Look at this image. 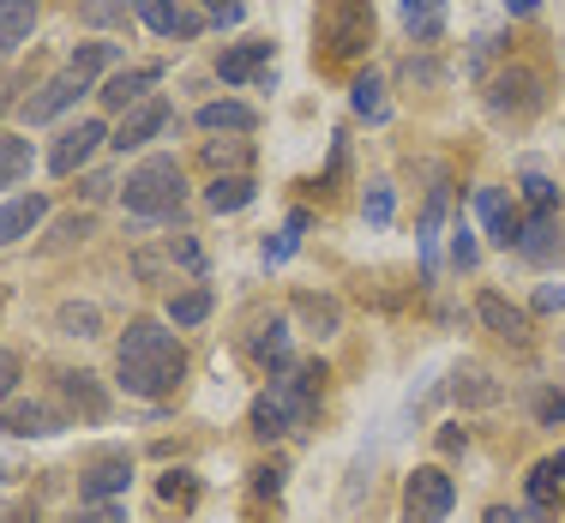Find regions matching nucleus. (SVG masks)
Listing matches in <instances>:
<instances>
[{
    "label": "nucleus",
    "instance_id": "nucleus-30",
    "mask_svg": "<svg viewBox=\"0 0 565 523\" xmlns=\"http://www.w3.org/2000/svg\"><path fill=\"white\" fill-rule=\"evenodd\" d=\"M61 392L73 397V404L85 409V415H103V392L90 385V373H61Z\"/></svg>",
    "mask_w": 565,
    "mask_h": 523
},
{
    "label": "nucleus",
    "instance_id": "nucleus-12",
    "mask_svg": "<svg viewBox=\"0 0 565 523\" xmlns=\"http://www.w3.org/2000/svg\"><path fill=\"white\" fill-rule=\"evenodd\" d=\"M49 217V199L43 193H24V199H7L0 205V247H12L19 235H31L36 223Z\"/></svg>",
    "mask_w": 565,
    "mask_h": 523
},
{
    "label": "nucleus",
    "instance_id": "nucleus-47",
    "mask_svg": "<svg viewBox=\"0 0 565 523\" xmlns=\"http://www.w3.org/2000/svg\"><path fill=\"white\" fill-rule=\"evenodd\" d=\"M488 523H523V512H505V505H493V512H488Z\"/></svg>",
    "mask_w": 565,
    "mask_h": 523
},
{
    "label": "nucleus",
    "instance_id": "nucleus-22",
    "mask_svg": "<svg viewBox=\"0 0 565 523\" xmlns=\"http://www.w3.org/2000/svg\"><path fill=\"white\" fill-rule=\"evenodd\" d=\"M132 481V463L127 458H109V463H97L85 481H78V500H109V493H120Z\"/></svg>",
    "mask_w": 565,
    "mask_h": 523
},
{
    "label": "nucleus",
    "instance_id": "nucleus-26",
    "mask_svg": "<svg viewBox=\"0 0 565 523\" xmlns=\"http://www.w3.org/2000/svg\"><path fill=\"white\" fill-rule=\"evenodd\" d=\"M554 493H559V469L554 463H535L530 469V512L547 517V512H554Z\"/></svg>",
    "mask_w": 565,
    "mask_h": 523
},
{
    "label": "nucleus",
    "instance_id": "nucleus-32",
    "mask_svg": "<svg viewBox=\"0 0 565 523\" xmlns=\"http://www.w3.org/2000/svg\"><path fill=\"white\" fill-rule=\"evenodd\" d=\"M457 404H500V385H493L488 373H463V380H457Z\"/></svg>",
    "mask_w": 565,
    "mask_h": 523
},
{
    "label": "nucleus",
    "instance_id": "nucleus-3",
    "mask_svg": "<svg viewBox=\"0 0 565 523\" xmlns=\"http://www.w3.org/2000/svg\"><path fill=\"white\" fill-rule=\"evenodd\" d=\"M181 199H186V186H181V163H174V157H145V163L127 174V186H120V205L145 223L174 217Z\"/></svg>",
    "mask_w": 565,
    "mask_h": 523
},
{
    "label": "nucleus",
    "instance_id": "nucleus-2",
    "mask_svg": "<svg viewBox=\"0 0 565 523\" xmlns=\"http://www.w3.org/2000/svg\"><path fill=\"white\" fill-rule=\"evenodd\" d=\"M319 380H326L319 361H301V367H289L282 380H271V392L253 404V434H259V439H282V434H295V427H307V421H313Z\"/></svg>",
    "mask_w": 565,
    "mask_h": 523
},
{
    "label": "nucleus",
    "instance_id": "nucleus-34",
    "mask_svg": "<svg viewBox=\"0 0 565 523\" xmlns=\"http://www.w3.org/2000/svg\"><path fill=\"white\" fill-rule=\"evenodd\" d=\"M523 193H530V205H535V211H547V217H554V205H559V186L547 181V174H535V169H530V174H523Z\"/></svg>",
    "mask_w": 565,
    "mask_h": 523
},
{
    "label": "nucleus",
    "instance_id": "nucleus-41",
    "mask_svg": "<svg viewBox=\"0 0 565 523\" xmlns=\"http://www.w3.org/2000/svg\"><path fill=\"white\" fill-rule=\"evenodd\" d=\"M535 307H542V313H559V307H565V284H542V289H535Z\"/></svg>",
    "mask_w": 565,
    "mask_h": 523
},
{
    "label": "nucleus",
    "instance_id": "nucleus-6",
    "mask_svg": "<svg viewBox=\"0 0 565 523\" xmlns=\"http://www.w3.org/2000/svg\"><path fill=\"white\" fill-rule=\"evenodd\" d=\"M103 139H109V127H103V120H78V127H66L61 139H55V151H49V169H55V174H78L90 157H97Z\"/></svg>",
    "mask_w": 565,
    "mask_h": 523
},
{
    "label": "nucleus",
    "instance_id": "nucleus-39",
    "mask_svg": "<svg viewBox=\"0 0 565 523\" xmlns=\"http://www.w3.org/2000/svg\"><path fill=\"white\" fill-rule=\"evenodd\" d=\"M535 415H542V427H565V397H559V392H542Z\"/></svg>",
    "mask_w": 565,
    "mask_h": 523
},
{
    "label": "nucleus",
    "instance_id": "nucleus-8",
    "mask_svg": "<svg viewBox=\"0 0 565 523\" xmlns=\"http://www.w3.org/2000/svg\"><path fill=\"white\" fill-rule=\"evenodd\" d=\"M132 12H139L157 36H181V43H193V36L205 31V19L186 12V7H174V0H132Z\"/></svg>",
    "mask_w": 565,
    "mask_h": 523
},
{
    "label": "nucleus",
    "instance_id": "nucleus-46",
    "mask_svg": "<svg viewBox=\"0 0 565 523\" xmlns=\"http://www.w3.org/2000/svg\"><path fill=\"white\" fill-rule=\"evenodd\" d=\"M217 24H241V0H217Z\"/></svg>",
    "mask_w": 565,
    "mask_h": 523
},
{
    "label": "nucleus",
    "instance_id": "nucleus-16",
    "mask_svg": "<svg viewBox=\"0 0 565 523\" xmlns=\"http://www.w3.org/2000/svg\"><path fill=\"white\" fill-rule=\"evenodd\" d=\"M193 120H199L205 132H253V127H259V115H253L247 103H235V97H217V103H205V109H199Z\"/></svg>",
    "mask_w": 565,
    "mask_h": 523
},
{
    "label": "nucleus",
    "instance_id": "nucleus-33",
    "mask_svg": "<svg viewBox=\"0 0 565 523\" xmlns=\"http://www.w3.org/2000/svg\"><path fill=\"white\" fill-rule=\"evenodd\" d=\"M476 259H481L476 230H469V223L457 217V230H451V265H457V271H476Z\"/></svg>",
    "mask_w": 565,
    "mask_h": 523
},
{
    "label": "nucleus",
    "instance_id": "nucleus-29",
    "mask_svg": "<svg viewBox=\"0 0 565 523\" xmlns=\"http://www.w3.org/2000/svg\"><path fill=\"white\" fill-rule=\"evenodd\" d=\"M205 313H211V289H186V295H174V301H169L174 325H199Z\"/></svg>",
    "mask_w": 565,
    "mask_h": 523
},
{
    "label": "nucleus",
    "instance_id": "nucleus-14",
    "mask_svg": "<svg viewBox=\"0 0 565 523\" xmlns=\"http://www.w3.org/2000/svg\"><path fill=\"white\" fill-rule=\"evenodd\" d=\"M55 427H61V415L49 404H12L0 415V434H12V439H43V434H55Z\"/></svg>",
    "mask_w": 565,
    "mask_h": 523
},
{
    "label": "nucleus",
    "instance_id": "nucleus-40",
    "mask_svg": "<svg viewBox=\"0 0 565 523\" xmlns=\"http://www.w3.org/2000/svg\"><path fill=\"white\" fill-rule=\"evenodd\" d=\"M12 385H19V355H12V349H0V404L12 397Z\"/></svg>",
    "mask_w": 565,
    "mask_h": 523
},
{
    "label": "nucleus",
    "instance_id": "nucleus-5",
    "mask_svg": "<svg viewBox=\"0 0 565 523\" xmlns=\"http://www.w3.org/2000/svg\"><path fill=\"white\" fill-rule=\"evenodd\" d=\"M326 36H331V55H361L373 36V7L367 0H331L326 7Z\"/></svg>",
    "mask_w": 565,
    "mask_h": 523
},
{
    "label": "nucleus",
    "instance_id": "nucleus-42",
    "mask_svg": "<svg viewBox=\"0 0 565 523\" xmlns=\"http://www.w3.org/2000/svg\"><path fill=\"white\" fill-rule=\"evenodd\" d=\"M66 523H120V505H90V512H78Z\"/></svg>",
    "mask_w": 565,
    "mask_h": 523
},
{
    "label": "nucleus",
    "instance_id": "nucleus-19",
    "mask_svg": "<svg viewBox=\"0 0 565 523\" xmlns=\"http://www.w3.org/2000/svg\"><path fill=\"white\" fill-rule=\"evenodd\" d=\"M403 31H409L415 43H434V36L446 31V0H403Z\"/></svg>",
    "mask_w": 565,
    "mask_h": 523
},
{
    "label": "nucleus",
    "instance_id": "nucleus-15",
    "mask_svg": "<svg viewBox=\"0 0 565 523\" xmlns=\"http://www.w3.org/2000/svg\"><path fill=\"white\" fill-rule=\"evenodd\" d=\"M518 253H523L530 265H547V259L559 253V223L547 217V211H535V217L518 230Z\"/></svg>",
    "mask_w": 565,
    "mask_h": 523
},
{
    "label": "nucleus",
    "instance_id": "nucleus-18",
    "mask_svg": "<svg viewBox=\"0 0 565 523\" xmlns=\"http://www.w3.org/2000/svg\"><path fill=\"white\" fill-rule=\"evenodd\" d=\"M476 319L493 331V338H523V325H530V319H523V307H511L505 295H493V289L476 301Z\"/></svg>",
    "mask_w": 565,
    "mask_h": 523
},
{
    "label": "nucleus",
    "instance_id": "nucleus-24",
    "mask_svg": "<svg viewBox=\"0 0 565 523\" xmlns=\"http://www.w3.org/2000/svg\"><path fill=\"white\" fill-rule=\"evenodd\" d=\"M31 174V139H0V193Z\"/></svg>",
    "mask_w": 565,
    "mask_h": 523
},
{
    "label": "nucleus",
    "instance_id": "nucleus-17",
    "mask_svg": "<svg viewBox=\"0 0 565 523\" xmlns=\"http://www.w3.org/2000/svg\"><path fill=\"white\" fill-rule=\"evenodd\" d=\"M247 349H253V355H259L271 373H289V367H295V361H289V319H265V325L253 331Z\"/></svg>",
    "mask_w": 565,
    "mask_h": 523
},
{
    "label": "nucleus",
    "instance_id": "nucleus-10",
    "mask_svg": "<svg viewBox=\"0 0 565 523\" xmlns=\"http://www.w3.org/2000/svg\"><path fill=\"white\" fill-rule=\"evenodd\" d=\"M476 217H481V230H488L493 247H518V230H523V223L511 217V205H505L500 186H481V193H476Z\"/></svg>",
    "mask_w": 565,
    "mask_h": 523
},
{
    "label": "nucleus",
    "instance_id": "nucleus-21",
    "mask_svg": "<svg viewBox=\"0 0 565 523\" xmlns=\"http://www.w3.org/2000/svg\"><path fill=\"white\" fill-rule=\"evenodd\" d=\"M253 193H259V186H253V174H217V181L205 186V205L211 211H247Z\"/></svg>",
    "mask_w": 565,
    "mask_h": 523
},
{
    "label": "nucleus",
    "instance_id": "nucleus-37",
    "mask_svg": "<svg viewBox=\"0 0 565 523\" xmlns=\"http://www.w3.org/2000/svg\"><path fill=\"white\" fill-rule=\"evenodd\" d=\"M205 157H211V169H241V163H247V145H205Z\"/></svg>",
    "mask_w": 565,
    "mask_h": 523
},
{
    "label": "nucleus",
    "instance_id": "nucleus-43",
    "mask_svg": "<svg viewBox=\"0 0 565 523\" xmlns=\"http://www.w3.org/2000/svg\"><path fill=\"white\" fill-rule=\"evenodd\" d=\"M174 259H181V265H186V271H199V265H205V253H199V247H193V241H174Z\"/></svg>",
    "mask_w": 565,
    "mask_h": 523
},
{
    "label": "nucleus",
    "instance_id": "nucleus-36",
    "mask_svg": "<svg viewBox=\"0 0 565 523\" xmlns=\"http://www.w3.org/2000/svg\"><path fill=\"white\" fill-rule=\"evenodd\" d=\"M61 325L73 331V338H97V307H73V301H66L61 307Z\"/></svg>",
    "mask_w": 565,
    "mask_h": 523
},
{
    "label": "nucleus",
    "instance_id": "nucleus-44",
    "mask_svg": "<svg viewBox=\"0 0 565 523\" xmlns=\"http://www.w3.org/2000/svg\"><path fill=\"white\" fill-rule=\"evenodd\" d=\"M253 488L271 493V500H277V493H282V469H259V481H253Z\"/></svg>",
    "mask_w": 565,
    "mask_h": 523
},
{
    "label": "nucleus",
    "instance_id": "nucleus-4",
    "mask_svg": "<svg viewBox=\"0 0 565 523\" xmlns=\"http://www.w3.org/2000/svg\"><path fill=\"white\" fill-rule=\"evenodd\" d=\"M451 505H457V488H451L446 469L422 463L409 481H403V523H446Z\"/></svg>",
    "mask_w": 565,
    "mask_h": 523
},
{
    "label": "nucleus",
    "instance_id": "nucleus-20",
    "mask_svg": "<svg viewBox=\"0 0 565 523\" xmlns=\"http://www.w3.org/2000/svg\"><path fill=\"white\" fill-rule=\"evenodd\" d=\"M31 24H36V0H0V55H12L31 36Z\"/></svg>",
    "mask_w": 565,
    "mask_h": 523
},
{
    "label": "nucleus",
    "instance_id": "nucleus-27",
    "mask_svg": "<svg viewBox=\"0 0 565 523\" xmlns=\"http://www.w3.org/2000/svg\"><path fill=\"white\" fill-rule=\"evenodd\" d=\"M439 223H446V186H434V199H427V211H422V259H427V271H434Z\"/></svg>",
    "mask_w": 565,
    "mask_h": 523
},
{
    "label": "nucleus",
    "instance_id": "nucleus-28",
    "mask_svg": "<svg viewBox=\"0 0 565 523\" xmlns=\"http://www.w3.org/2000/svg\"><path fill=\"white\" fill-rule=\"evenodd\" d=\"M392 211H397V193H392L385 181H373L367 199H361V217H367L373 230H385V223H392Z\"/></svg>",
    "mask_w": 565,
    "mask_h": 523
},
{
    "label": "nucleus",
    "instance_id": "nucleus-13",
    "mask_svg": "<svg viewBox=\"0 0 565 523\" xmlns=\"http://www.w3.org/2000/svg\"><path fill=\"white\" fill-rule=\"evenodd\" d=\"M265 61H271V43H235L217 61V73H223V85H247V78H271Z\"/></svg>",
    "mask_w": 565,
    "mask_h": 523
},
{
    "label": "nucleus",
    "instance_id": "nucleus-31",
    "mask_svg": "<svg viewBox=\"0 0 565 523\" xmlns=\"http://www.w3.org/2000/svg\"><path fill=\"white\" fill-rule=\"evenodd\" d=\"M109 61H115V43H85V49H73V61H66V66H73V73H85V78H97Z\"/></svg>",
    "mask_w": 565,
    "mask_h": 523
},
{
    "label": "nucleus",
    "instance_id": "nucleus-11",
    "mask_svg": "<svg viewBox=\"0 0 565 523\" xmlns=\"http://www.w3.org/2000/svg\"><path fill=\"white\" fill-rule=\"evenodd\" d=\"M157 78H163V66H120V73H115L109 85L97 90V97L109 103V109H127V103L139 109V103H145V90H151Z\"/></svg>",
    "mask_w": 565,
    "mask_h": 523
},
{
    "label": "nucleus",
    "instance_id": "nucleus-35",
    "mask_svg": "<svg viewBox=\"0 0 565 523\" xmlns=\"http://www.w3.org/2000/svg\"><path fill=\"white\" fill-rule=\"evenodd\" d=\"M78 19H85V24H120V19H127V0H85Z\"/></svg>",
    "mask_w": 565,
    "mask_h": 523
},
{
    "label": "nucleus",
    "instance_id": "nucleus-1",
    "mask_svg": "<svg viewBox=\"0 0 565 523\" xmlns=\"http://www.w3.org/2000/svg\"><path fill=\"white\" fill-rule=\"evenodd\" d=\"M186 373V355L174 343V331H163L157 319H132L127 338L115 349V380L127 397H169Z\"/></svg>",
    "mask_w": 565,
    "mask_h": 523
},
{
    "label": "nucleus",
    "instance_id": "nucleus-48",
    "mask_svg": "<svg viewBox=\"0 0 565 523\" xmlns=\"http://www.w3.org/2000/svg\"><path fill=\"white\" fill-rule=\"evenodd\" d=\"M554 469H559V476H565V451H559V458H554Z\"/></svg>",
    "mask_w": 565,
    "mask_h": 523
},
{
    "label": "nucleus",
    "instance_id": "nucleus-23",
    "mask_svg": "<svg viewBox=\"0 0 565 523\" xmlns=\"http://www.w3.org/2000/svg\"><path fill=\"white\" fill-rule=\"evenodd\" d=\"M307 230H313V217H307V211H289V223H282V235H277V241H265V265H271V271H277V265H289Z\"/></svg>",
    "mask_w": 565,
    "mask_h": 523
},
{
    "label": "nucleus",
    "instance_id": "nucleus-7",
    "mask_svg": "<svg viewBox=\"0 0 565 523\" xmlns=\"http://www.w3.org/2000/svg\"><path fill=\"white\" fill-rule=\"evenodd\" d=\"M85 90H90V78H85V73H73V66H66V73H61V78H49V85L36 90V97L24 103L19 115L31 120V127H43V120H55L61 109H73V103L85 97Z\"/></svg>",
    "mask_w": 565,
    "mask_h": 523
},
{
    "label": "nucleus",
    "instance_id": "nucleus-25",
    "mask_svg": "<svg viewBox=\"0 0 565 523\" xmlns=\"http://www.w3.org/2000/svg\"><path fill=\"white\" fill-rule=\"evenodd\" d=\"M349 103H355L361 120H385V85L373 73H361L355 85H349Z\"/></svg>",
    "mask_w": 565,
    "mask_h": 523
},
{
    "label": "nucleus",
    "instance_id": "nucleus-9",
    "mask_svg": "<svg viewBox=\"0 0 565 523\" xmlns=\"http://www.w3.org/2000/svg\"><path fill=\"white\" fill-rule=\"evenodd\" d=\"M169 127V103H139V109H127V120H120V127H115V151H139V145H151L157 139V132H163Z\"/></svg>",
    "mask_w": 565,
    "mask_h": 523
},
{
    "label": "nucleus",
    "instance_id": "nucleus-38",
    "mask_svg": "<svg viewBox=\"0 0 565 523\" xmlns=\"http://www.w3.org/2000/svg\"><path fill=\"white\" fill-rule=\"evenodd\" d=\"M193 476H186V469H174V476H163V500H181V505H193Z\"/></svg>",
    "mask_w": 565,
    "mask_h": 523
},
{
    "label": "nucleus",
    "instance_id": "nucleus-49",
    "mask_svg": "<svg viewBox=\"0 0 565 523\" xmlns=\"http://www.w3.org/2000/svg\"><path fill=\"white\" fill-rule=\"evenodd\" d=\"M7 523H31V512H24V517H7Z\"/></svg>",
    "mask_w": 565,
    "mask_h": 523
},
{
    "label": "nucleus",
    "instance_id": "nucleus-45",
    "mask_svg": "<svg viewBox=\"0 0 565 523\" xmlns=\"http://www.w3.org/2000/svg\"><path fill=\"white\" fill-rule=\"evenodd\" d=\"M500 7L511 12V19H530V12H535V7H542V0H500Z\"/></svg>",
    "mask_w": 565,
    "mask_h": 523
}]
</instances>
